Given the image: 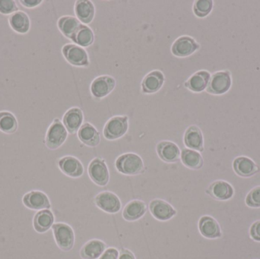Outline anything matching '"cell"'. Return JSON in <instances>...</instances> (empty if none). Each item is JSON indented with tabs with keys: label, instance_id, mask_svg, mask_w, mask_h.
<instances>
[{
	"label": "cell",
	"instance_id": "1",
	"mask_svg": "<svg viewBox=\"0 0 260 259\" xmlns=\"http://www.w3.org/2000/svg\"><path fill=\"white\" fill-rule=\"evenodd\" d=\"M116 170L125 176H137L145 172L143 160L136 153H125L115 161Z\"/></svg>",
	"mask_w": 260,
	"mask_h": 259
},
{
	"label": "cell",
	"instance_id": "2",
	"mask_svg": "<svg viewBox=\"0 0 260 259\" xmlns=\"http://www.w3.org/2000/svg\"><path fill=\"white\" fill-rule=\"evenodd\" d=\"M128 116H114L105 123L103 129L104 137L108 141H115L123 138L129 130Z\"/></svg>",
	"mask_w": 260,
	"mask_h": 259
},
{
	"label": "cell",
	"instance_id": "3",
	"mask_svg": "<svg viewBox=\"0 0 260 259\" xmlns=\"http://www.w3.org/2000/svg\"><path fill=\"white\" fill-rule=\"evenodd\" d=\"M68 134L62 122L59 118H55L47 129L44 144L50 150H56L66 142Z\"/></svg>",
	"mask_w": 260,
	"mask_h": 259
},
{
	"label": "cell",
	"instance_id": "4",
	"mask_svg": "<svg viewBox=\"0 0 260 259\" xmlns=\"http://www.w3.org/2000/svg\"><path fill=\"white\" fill-rule=\"evenodd\" d=\"M53 237L58 247L63 252H70L74 247L76 236L68 224L56 223L52 227Z\"/></svg>",
	"mask_w": 260,
	"mask_h": 259
},
{
	"label": "cell",
	"instance_id": "5",
	"mask_svg": "<svg viewBox=\"0 0 260 259\" xmlns=\"http://www.w3.org/2000/svg\"><path fill=\"white\" fill-rule=\"evenodd\" d=\"M232 86V73L229 70H221L211 76L206 91L212 95L221 96L229 92Z\"/></svg>",
	"mask_w": 260,
	"mask_h": 259
},
{
	"label": "cell",
	"instance_id": "6",
	"mask_svg": "<svg viewBox=\"0 0 260 259\" xmlns=\"http://www.w3.org/2000/svg\"><path fill=\"white\" fill-rule=\"evenodd\" d=\"M88 173L91 180L99 187H106L109 183V169L102 157H96L91 160L88 164Z\"/></svg>",
	"mask_w": 260,
	"mask_h": 259
},
{
	"label": "cell",
	"instance_id": "7",
	"mask_svg": "<svg viewBox=\"0 0 260 259\" xmlns=\"http://www.w3.org/2000/svg\"><path fill=\"white\" fill-rule=\"evenodd\" d=\"M62 54L66 60L75 67L88 68L90 65L88 53L85 48L75 44H67L62 47Z\"/></svg>",
	"mask_w": 260,
	"mask_h": 259
},
{
	"label": "cell",
	"instance_id": "8",
	"mask_svg": "<svg viewBox=\"0 0 260 259\" xmlns=\"http://www.w3.org/2000/svg\"><path fill=\"white\" fill-rule=\"evenodd\" d=\"M200 43L189 35H182L174 41L171 45V53L177 58L190 56L200 50Z\"/></svg>",
	"mask_w": 260,
	"mask_h": 259
},
{
	"label": "cell",
	"instance_id": "9",
	"mask_svg": "<svg viewBox=\"0 0 260 259\" xmlns=\"http://www.w3.org/2000/svg\"><path fill=\"white\" fill-rule=\"evenodd\" d=\"M117 85V81L113 76L108 75L98 76L91 82L90 91L96 100H101L108 97Z\"/></svg>",
	"mask_w": 260,
	"mask_h": 259
},
{
	"label": "cell",
	"instance_id": "10",
	"mask_svg": "<svg viewBox=\"0 0 260 259\" xmlns=\"http://www.w3.org/2000/svg\"><path fill=\"white\" fill-rule=\"evenodd\" d=\"M94 204L98 208L108 214H115L121 211V201L112 192H101L94 197Z\"/></svg>",
	"mask_w": 260,
	"mask_h": 259
},
{
	"label": "cell",
	"instance_id": "11",
	"mask_svg": "<svg viewBox=\"0 0 260 259\" xmlns=\"http://www.w3.org/2000/svg\"><path fill=\"white\" fill-rule=\"evenodd\" d=\"M148 209L151 216L159 221H168L177 214V211L167 201L154 199L150 202Z\"/></svg>",
	"mask_w": 260,
	"mask_h": 259
},
{
	"label": "cell",
	"instance_id": "12",
	"mask_svg": "<svg viewBox=\"0 0 260 259\" xmlns=\"http://www.w3.org/2000/svg\"><path fill=\"white\" fill-rule=\"evenodd\" d=\"M57 166L64 175L73 179L82 177L85 172L83 164L80 160L70 155L58 159Z\"/></svg>",
	"mask_w": 260,
	"mask_h": 259
},
{
	"label": "cell",
	"instance_id": "13",
	"mask_svg": "<svg viewBox=\"0 0 260 259\" xmlns=\"http://www.w3.org/2000/svg\"><path fill=\"white\" fill-rule=\"evenodd\" d=\"M206 193L215 200L226 202L235 196V189L227 181L219 179L212 182L206 189Z\"/></svg>",
	"mask_w": 260,
	"mask_h": 259
},
{
	"label": "cell",
	"instance_id": "14",
	"mask_svg": "<svg viewBox=\"0 0 260 259\" xmlns=\"http://www.w3.org/2000/svg\"><path fill=\"white\" fill-rule=\"evenodd\" d=\"M22 202L26 208L33 211H42L51 208V203L48 196L44 192L39 190H32L26 193L23 196Z\"/></svg>",
	"mask_w": 260,
	"mask_h": 259
},
{
	"label": "cell",
	"instance_id": "15",
	"mask_svg": "<svg viewBox=\"0 0 260 259\" xmlns=\"http://www.w3.org/2000/svg\"><path fill=\"white\" fill-rule=\"evenodd\" d=\"M165 82L163 71L155 69L148 72L141 82V90L144 94H153L158 92Z\"/></svg>",
	"mask_w": 260,
	"mask_h": 259
},
{
	"label": "cell",
	"instance_id": "16",
	"mask_svg": "<svg viewBox=\"0 0 260 259\" xmlns=\"http://www.w3.org/2000/svg\"><path fill=\"white\" fill-rule=\"evenodd\" d=\"M157 156L164 162L174 164L180 160V147L176 143L171 141H160L156 145Z\"/></svg>",
	"mask_w": 260,
	"mask_h": 259
},
{
	"label": "cell",
	"instance_id": "17",
	"mask_svg": "<svg viewBox=\"0 0 260 259\" xmlns=\"http://www.w3.org/2000/svg\"><path fill=\"white\" fill-rule=\"evenodd\" d=\"M183 144L186 149L197 152H204V137L201 129L197 125H191L185 131Z\"/></svg>",
	"mask_w": 260,
	"mask_h": 259
},
{
	"label": "cell",
	"instance_id": "18",
	"mask_svg": "<svg viewBox=\"0 0 260 259\" xmlns=\"http://www.w3.org/2000/svg\"><path fill=\"white\" fill-rule=\"evenodd\" d=\"M234 171L240 177L250 178L259 173V166L251 158L246 156H239L232 163Z\"/></svg>",
	"mask_w": 260,
	"mask_h": 259
},
{
	"label": "cell",
	"instance_id": "19",
	"mask_svg": "<svg viewBox=\"0 0 260 259\" xmlns=\"http://www.w3.org/2000/svg\"><path fill=\"white\" fill-rule=\"evenodd\" d=\"M199 231L203 237L209 240H215L222 237L221 227L212 216L203 215L198 222Z\"/></svg>",
	"mask_w": 260,
	"mask_h": 259
},
{
	"label": "cell",
	"instance_id": "20",
	"mask_svg": "<svg viewBox=\"0 0 260 259\" xmlns=\"http://www.w3.org/2000/svg\"><path fill=\"white\" fill-rule=\"evenodd\" d=\"M84 122L83 111L78 106L69 109L62 117V123L70 135L77 133Z\"/></svg>",
	"mask_w": 260,
	"mask_h": 259
},
{
	"label": "cell",
	"instance_id": "21",
	"mask_svg": "<svg viewBox=\"0 0 260 259\" xmlns=\"http://www.w3.org/2000/svg\"><path fill=\"white\" fill-rule=\"evenodd\" d=\"M211 76L208 70H199L188 78L184 82V87L192 93L203 92L207 88Z\"/></svg>",
	"mask_w": 260,
	"mask_h": 259
},
{
	"label": "cell",
	"instance_id": "22",
	"mask_svg": "<svg viewBox=\"0 0 260 259\" xmlns=\"http://www.w3.org/2000/svg\"><path fill=\"white\" fill-rule=\"evenodd\" d=\"M147 211L148 206L144 201L134 199L126 204L123 208L122 216L126 221H137L145 216Z\"/></svg>",
	"mask_w": 260,
	"mask_h": 259
},
{
	"label": "cell",
	"instance_id": "23",
	"mask_svg": "<svg viewBox=\"0 0 260 259\" xmlns=\"http://www.w3.org/2000/svg\"><path fill=\"white\" fill-rule=\"evenodd\" d=\"M74 12L82 24H89L95 17V6L90 0H78L75 3Z\"/></svg>",
	"mask_w": 260,
	"mask_h": 259
},
{
	"label": "cell",
	"instance_id": "24",
	"mask_svg": "<svg viewBox=\"0 0 260 259\" xmlns=\"http://www.w3.org/2000/svg\"><path fill=\"white\" fill-rule=\"evenodd\" d=\"M79 141L90 147H95L101 142V135L98 129L91 123H85L77 132Z\"/></svg>",
	"mask_w": 260,
	"mask_h": 259
},
{
	"label": "cell",
	"instance_id": "25",
	"mask_svg": "<svg viewBox=\"0 0 260 259\" xmlns=\"http://www.w3.org/2000/svg\"><path fill=\"white\" fill-rule=\"evenodd\" d=\"M106 249L107 244L105 242L93 239L84 244L79 254L82 259H99Z\"/></svg>",
	"mask_w": 260,
	"mask_h": 259
},
{
	"label": "cell",
	"instance_id": "26",
	"mask_svg": "<svg viewBox=\"0 0 260 259\" xmlns=\"http://www.w3.org/2000/svg\"><path fill=\"white\" fill-rule=\"evenodd\" d=\"M55 217L50 209L39 211L34 217V228L39 234L47 232L54 225Z\"/></svg>",
	"mask_w": 260,
	"mask_h": 259
},
{
	"label": "cell",
	"instance_id": "27",
	"mask_svg": "<svg viewBox=\"0 0 260 259\" xmlns=\"http://www.w3.org/2000/svg\"><path fill=\"white\" fill-rule=\"evenodd\" d=\"M82 23L76 17L71 15H64L60 17L57 21V27L59 31L67 39L72 41L74 35L77 32Z\"/></svg>",
	"mask_w": 260,
	"mask_h": 259
},
{
	"label": "cell",
	"instance_id": "28",
	"mask_svg": "<svg viewBox=\"0 0 260 259\" xmlns=\"http://www.w3.org/2000/svg\"><path fill=\"white\" fill-rule=\"evenodd\" d=\"M180 161L183 166L190 170H198L203 168L204 160L200 152L189 149H182Z\"/></svg>",
	"mask_w": 260,
	"mask_h": 259
},
{
	"label": "cell",
	"instance_id": "29",
	"mask_svg": "<svg viewBox=\"0 0 260 259\" xmlns=\"http://www.w3.org/2000/svg\"><path fill=\"white\" fill-rule=\"evenodd\" d=\"M11 28L21 34H25L30 28V20L28 15L22 11H18L12 14L9 18Z\"/></svg>",
	"mask_w": 260,
	"mask_h": 259
},
{
	"label": "cell",
	"instance_id": "30",
	"mask_svg": "<svg viewBox=\"0 0 260 259\" xmlns=\"http://www.w3.org/2000/svg\"><path fill=\"white\" fill-rule=\"evenodd\" d=\"M72 41L82 48L91 47L94 42V31L89 26L82 24Z\"/></svg>",
	"mask_w": 260,
	"mask_h": 259
},
{
	"label": "cell",
	"instance_id": "31",
	"mask_svg": "<svg viewBox=\"0 0 260 259\" xmlns=\"http://www.w3.org/2000/svg\"><path fill=\"white\" fill-rule=\"evenodd\" d=\"M16 117L9 111H0V131L6 134H13L18 129Z\"/></svg>",
	"mask_w": 260,
	"mask_h": 259
},
{
	"label": "cell",
	"instance_id": "32",
	"mask_svg": "<svg viewBox=\"0 0 260 259\" xmlns=\"http://www.w3.org/2000/svg\"><path fill=\"white\" fill-rule=\"evenodd\" d=\"M214 7L212 0H196L192 5V12L199 18L209 16Z\"/></svg>",
	"mask_w": 260,
	"mask_h": 259
},
{
	"label": "cell",
	"instance_id": "33",
	"mask_svg": "<svg viewBox=\"0 0 260 259\" xmlns=\"http://www.w3.org/2000/svg\"><path fill=\"white\" fill-rule=\"evenodd\" d=\"M247 206L251 208H260V186L250 190L245 199Z\"/></svg>",
	"mask_w": 260,
	"mask_h": 259
},
{
	"label": "cell",
	"instance_id": "34",
	"mask_svg": "<svg viewBox=\"0 0 260 259\" xmlns=\"http://www.w3.org/2000/svg\"><path fill=\"white\" fill-rule=\"evenodd\" d=\"M18 7L14 0H0V13L3 15H12L18 12Z\"/></svg>",
	"mask_w": 260,
	"mask_h": 259
},
{
	"label": "cell",
	"instance_id": "35",
	"mask_svg": "<svg viewBox=\"0 0 260 259\" xmlns=\"http://www.w3.org/2000/svg\"><path fill=\"white\" fill-rule=\"evenodd\" d=\"M250 237L256 242H260V220H256L250 228Z\"/></svg>",
	"mask_w": 260,
	"mask_h": 259
},
{
	"label": "cell",
	"instance_id": "36",
	"mask_svg": "<svg viewBox=\"0 0 260 259\" xmlns=\"http://www.w3.org/2000/svg\"><path fill=\"white\" fill-rule=\"evenodd\" d=\"M120 252L114 247L107 248L99 259H118Z\"/></svg>",
	"mask_w": 260,
	"mask_h": 259
},
{
	"label": "cell",
	"instance_id": "37",
	"mask_svg": "<svg viewBox=\"0 0 260 259\" xmlns=\"http://www.w3.org/2000/svg\"><path fill=\"white\" fill-rule=\"evenodd\" d=\"M19 3L24 7L27 8V9H32V8L41 6L43 1H41V0H21Z\"/></svg>",
	"mask_w": 260,
	"mask_h": 259
},
{
	"label": "cell",
	"instance_id": "38",
	"mask_svg": "<svg viewBox=\"0 0 260 259\" xmlns=\"http://www.w3.org/2000/svg\"><path fill=\"white\" fill-rule=\"evenodd\" d=\"M118 259H136L133 252L127 249H122L120 251Z\"/></svg>",
	"mask_w": 260,
	"mask_h": 259
}]
</instances>
